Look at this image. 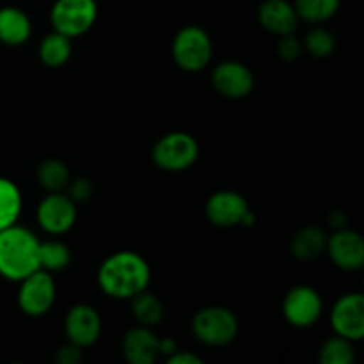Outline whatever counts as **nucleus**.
<instances>
[{"instance_id": "obj_30", "label": "nucleus", "mask_w": 364, "mask_h": 364, "mask_svg": "<svg viewBox=\"0 0 364 364\" xmlns=\"http://www.w3.org/2000/svg\"><path fill=\"white\" fill-rule=\"evenodd\" d=\"M167 363L169 364H203V359L198 358L196 354H192V352L180 350V348H178L176 352H173V354L167 358Z\"/></svg>"}, {"instance_id": "obj_13", "label": "nucleus", "mask_w": 364, "mask_h": 364, "mask_svg": "<svg viewBox=\"0 0 364 364\" xmlns=\"http://www.w3.org/2000/svg\"><path fill=\"white\" fill-rule=\"evenodd\" d=\"M212 85L224 98L240 100L251 95L255 87V75L238 60H224L213 68Z\"/></svg>"}, {"instance_id": "obj_10", "label": "nucleus", "mask_w": 364, "mask_h": 364, "mask_svg": "<svg viewBox=\"0 0 364 364\" xmlns=\"http://www.w3.org/2000/svg\"><path fill=\"white\" fill-rule=\"evenodd\" d=\"M323 311V301L318 291L306 284L291 288L283 301V315L297 329L315 326Z\"/></svg>"}, {"instance_id": "obj_17", "label": "nucleus", "mask_w": 364, "mask_h": 364, "mask_svg": "<svg viewBox=\"0 0 364 364\" xmlns=\"http://www.w3.org/2000/svg\"><path fill=\"white\" fill-rule=\"evenodd\" d=\"M31 34V18L23 9L14 6L0 7V43L9 46H20L28 41Z\"/></svg>"}, {"instance_id": "obj_20", "label": "nucleus", "mask_w": 364, "mask_h": 364, "mask_svg": "<svg viewBox=\"0 0 364 364\" xmlns=\"http://www.w3.org/2000/svg\"><path fill=\"white\" fill-rule=\"evenodd\" d=\"M21 208H23V198L18 185L9 178L0 176V230L18 223Z\"/></svg>"}, {"instance_id": "obj_3", "label": "nucleus", "mask_w": 364, "mask_h": 364, "mask_svg": "<svg viewBox=\"0 0 364 364\" xmlns=\"http://www.w3.org/2000/svg\"><path fill=\"white\" fill-rule=\"evenodd\" d=\"M171 50L176 66L188 73L205 70L213 55V45L208 32L198 25H188L178 31Z\"/></svg>"}, {"instance_id": "obj_26", "label": "nucleus", "mask_w": 364, "mask_h": 364, "mask_svg": "<svg viewBox=\"0 0 364 364\" xmlns=\"http://www.w3.org/2000/svg\"><path fill=\"white\" fill-rule=\"evenodd\" d=\"M302 48L308 50L309 55L323 59V57H329L334 52V48H336V38L326 27H313L304 36Z\"/></svg>"}, {"instance_id": "obj_16", "label": "nucleus", "mask_w": 364, "mask_h": 364, "mask_svg": "<svg viewBox=\"0 0 364 364\" xmlns=\"http://www.w3.org/2000/svg\"><path fill=\"white\" fill-rule=\"evenodd\" d=\"M258 21L270 34L284 36L295 32L299 16L294 4L288 0H265L258 9Z\"/></svg>"}, {"instance_id": "obj_24", "label": "nucleus", "mask_w": 364, "mask_h": 364, "mask_svg": "<svg viewBox=\"0 0 364 364\" xmlns=\"http://www.w3.org/2000/svg\"><path fill=\"white\" fill-rule=\"evenodd\" d=\"M38 183L46 192H63L70 183V171L66 164L57 159H48L38 167Z\"/></svg>"}, {"instance_id": "obj_23", "label": "nucleus", "mask_w": 364, "mask_h": 364, "mask_svg": "<svg viewBox=\"0 0 364 364\" xmlns=\"http://www.w3.org/2000/svg\"><path fill=\"white\" fill-rule=\"evenodd\" d=\"M340 4L341 0H295L294 7L299 20L308 23H323L338 13Z\"/></svg>"}, {"instance_id": "obj_14", "label": "nucleus", "mask_w": 364, "mask_h": 364, "mask_svg": "<svg viewBox=\"0 0 364 364\" xmlns=\"http://www.w3.org/2000/svg\"><path fill=\"white\" fill-rule=\"evenodd\" d=\"M326 252L331 262L341 270L354 272L364 265V240L358 231L347 228L336 230L331 237H327Z\"/></svg>"}, {"instance_id": "obj_8", "label": "nucleus", "mask_w": 364, "mask_h": 364, "mask_svg": "<svg viewBox=\"0 0 364 364\" xmlns=\"http://www.w3.org/2000/svg\"><path fill=\"white\" fill-rule=\"evenodd\" d=\"M176 350V341L171 338L160 340L151 327H134L123 338V355L130 364H153L159 355L169 358Z\"/></svg>"}, {"instance_id": "obj_31", "label": "nucleus", "mask_w": 364, "mask_h": 364, "mask_svg": "<svg viewBox=\"0 0 364 364\" xmlns=\"http://www.w3.org/2000/svg\"><path fill=\"white\" fill-rule=\"evenodd\" d=\"M345 220H347V217H345V213L340 212V210H334V212L331 213L329 223L333 224L334 228H338V230H341V228H345Z\"/></svg>"}, {"instance_id": "obj_9", "label": "nucleus", "mask_w": 364, "mask_h": 364, "mask_svg": "<svg viewBox=\"0 0 364 364\" xmlns=\"http://www.w3.org/2000/svg\"><path fill=\"white\" fill-rule=\"evenodd\" d=\"M57 288L52 274L38 269L20 281L18 290V308L27 316H43L52 309L55 302Z\"/></svg>"}, {"instance_id": "obj_27", "label": "nucleus", "mask_w": 364, "mask_h": 364, "mask_svg": "<svg viewBox=\"0 0 364 364\" xmlns=\"http://www.w3.org/2000/svg\"><path fill=\"white\" fill-rule=\"evenodd\" d=\"M277 53H279L281 59L287 60V63H294V60H297L299 57H301L302 41H299V39L295 38L294 32H291V34L279 36V43H277Z\"/></svg>"}, {"instance_id": "obj_18", "label": "nucleus", "mask_w": 364, "mask_h": 364, "mask_svg": "<svg viewBox=\"0 0 364 364\" xmlns=\"http://www.w3.org/2000/svg\"><path fill=\"white\" fill-rule=\"evenodd\" d=\"M327 233L318 226L302 228L291 238L290 251L299 262H313L326 252Z\"/></svg>"}, {"instance_id": "obj_11", "label": "nucleus", "mask_w": 364, "mask_h": 364, "mask_svg": "<svg viewBox=\"0 0 364 364\" xmlns=\"http://www.w3.org/2000/svg\"><path fill=\"white\" fill-rule=\"evenodd\" d=\"M36 217L45 233L64 235L77 220V203L63 192H48L39 203Z\"/></svg>"}, {"instance_id": "obj_29", "label": "nucleus", "mask_w": 364, "mask_h": 364, "mask_svg": "<svg viewBox=\"0 0 364 364\" xmlns=\"http://www.w3.org/2000/svg\"><path fill=\"white\" fill-rule=\"evenodd\" d=\"M55 361L59 364H78L82 361V348L68 341L66 345H63L57 350Z\"/></svg>"}, {"instance_id": "obj_6", "label": "nucleus", "mask_w": 364, "mask_h": 364, "mask_svg": "<svg viewBox=\"0 0 364 364\" xmlns=\"http://www.w3.org/2000/svg\"><path fill=\"white\" fill-rule=\"evenodd\" d=\"M98 18V4L96 0H55L50 11L53 31L78 38L85 34L95 25Z\"/></svg>"}, {"instance_id": "obj_5", "label": "nucleus", "mask_w": 364, "mask_h": 364, "mask_svg": "<svg viewBox=\"0 0 364 364\" xmlns=\"http://www.w3.org/2000/svg\"><path fill=\"white\" fill-rule=\"evenodd\" d=\"M151 156L160 169L180 173L194 166L199 156V144L187 132H171L156 142Z\"/></svg>"}, {"instance_id": "obj_7", "label": "nucleus", "mask_w": 364, "mask_h": 364, "mask_svg": "<svg viewBox=\"0 0 364 364\" xmlns=\"http://www.w3.org/2000/svg\"><path fill=\"white\" fill-rule=\"evenodd\" d=\"M205 212L210 223L217 228L252 226L256 223L247 199L235 191L213 192L206 201Z\"/></svg>"}, {"instance_id": "obj_4", "label": "nucleus", "mask_w": 364, "mask_h": 364, "mask_svg": "<svg viewBox=\"0 0 364 364\" xmlns=\"http://www.w3.org/2000/svg\"><path fill=\"white\" fill-rule=\"evenodd\" d=\"M192 333L208 347H224L237 338L238 318L224 306H208L194 315Z\"/></svg>"}, {"instance_id": "obj_28", "label": "nucleus", "mask_w": 364, "mask_h": 364, "mask_svg": "<svg viewBox=\"0 0 364 364\" xmlns=\"http://www.w3.org/2000/svg\"><path fill=\"white\" fill-rule=\"evenodd\" d=\"M66 188H68V196H70L75 203L87 201V199L91 198L92 185L87 178H75L73 181L70 180V183H68Z\"/></svg>"}, {"instance_id": "obj_12", "label": "nucleus", "mask_w": 364, "mask_h": 364, "mask_svg": "<svg viewBox=\"0 0 364 364\" xmlns=\"http://www.w3.org/2000/svg\"><path fill=\"white\" fill-rule=\"evenodd\" d=\"M331 327L334 333L350 341L364 338V297L358 291L347 294L331 309Z\"/></svg>"}, {"instance_id": "obj_21", "label": "nucleus", "mask_w": 364, "mask_h": 364, "mask_svg": "<svg viewBox=\"0 0 364 364\" xmlns=\"http://www.w3.org/2000/svg\"><path fill=\"white\" fill-rule=\"evenodd\" d=\"M132 301V313H134L135 320L139 322V326L144 327H155L162 322L164 318V304L160 302V299L156 295L149 294L148 290L141 291L135 297L130 299Z\"/></svg>"}, {"instance_id": "obj_22", "label": "nucleus", "mask_w": 364, "mask_h": 364, "mask_svg": "<svg viewBox=\"0 0 364 364\" xmlns=\"http://www.w3.org/2000/svg\"><path fill=\"white\" fill-rule=\"evenodd\" d=\"M71 263V251L59 240L39 242V269L46 272H60Z\"/></svg>"}, {"instance_id": "obj_1", "label": "nucleus", "mask_w": 364, "mask_h": 364, "mask_svg": "<svg viewBox=\"0 0 364 364\" xmlns=\"http://www.w3.org/2000/svg\"><path fill=\"white\" fill-rule=\"evenodd\" d=\"M151 269L141 255L134 251H117L100 265V290L110 299L130 301L141 291L148 290Z\"/></svg>"}, {"instance_id": "obj_15", "label": "nucleus", "mask_w": 364, "mask_h": 364, "mask_svg": "<svg viewBox=\"0 0 364 364\" xmlns=\"http://www.w3.org/2000/svg\"><path fill=\"white\" fill-rule=\"evenodd\" d=\"M64 331L70 343L85 348L95 345L102 334V318L89 304H75L64 318Z\"/></svg>"}, {"instance_id": "obj_25", "label": "nucleus", "mask_w": 364, "mask_h": 364, "mask_svg": "<svg viewBox=\"0 0 364 364\" xmlns=\"http://www.w3.org/2000/svg\"><path fill=\"white\" fill-rule=\"evenodd\" d=\"M318 359L322 364H352L355 359L354 341L336 334L320 347Z\"/></svg>"}, {"instance_id": "obj_19", "label": "nucleus", "mask_w": 364, "mask_h": 364, "mask_svg": "<svg viewBox=\"0 0 364 364\" xmlns=\"http://www.w3.org/2000/svg\"><path fill=\"white\" fill-rule=\"evenodd\" d=\"M73 46L71 38L53 31L52 34H46L39 45V59L48 68H60L70 60Z\"/></svg>"}, {"instance_id": "obj_2", "label": "nucleus", "mask_w": 364, "mask_h": 364, "mask_svg": "<svg viewBox=\"0 0 364 364\" xmlns=\"http://www.w3.org/2000/svg\"><path fill=\"white\" fill-rule=\"evenodd\" d=\"M38 269V237L18 224L0 230V276L13 283H20Z\"/></svg>"}]
</instances>
